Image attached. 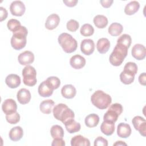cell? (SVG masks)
<instances>
[{
    "instance_id": "1",
    "label": "cell",
    "mask_w": 146,
    "mask_h": 146,
    "mask_svg": "<svg viewBox=\"0 0 146 146\" xmlns=\"http://www.w3.org/2000/svg\"><path fill=\"white\" fill-rule=\"evenodd\" d=\"M13 36L11 38V45L16 50H20L24 48L27 43V29L26 27L21 26L13 32Z\"/></svg>"
},
{
    "instance_id": "2",
    "label": "cell",
    "mask_w": 146,
    "mask_h": 146,
    "mask_svg": "<svg viewBox=\"0 0 146 146\" xmlns=\"http://www.w3.org/2000/svg\"><path fill=\"white\" fill-rule=\"evenodd\" d=\"M52 112L54 117L56 120L61 121L63 124L75 117L74 111L63 103L56 105L52 110Z\"/></svg>"
},
{
    "instance_id": "3",
    "label": "cell",
    "mask_w": 146,
    "mask_h": 146,
    "mask_svg": "<svg viewBox=\"0 0 146 146\" xmlns=\"http://www.w3.org/2000/svg\"><path fill=\"white\" fill-rule=\"evenodd\" d=\"M91 101L96 108L100 110H104L111 104L112 99L110 95L104 91L97 90L91 96Z\"/></svg>"
},
{
    "instance_id": "4",
    "label": "cell",
    "mask_w": 146,
    "mask_h": 146,
    "mask_svg": "<svg viewBox=\"0 0 146 146\" xmlns=\"http://www.w3.org/2000/svg\"><path fill=\"white\" fill-rule=\"evenodd\" d=\"M128 50L127 47L117 43L110 56V63L114 66H120L128 54Z\"/></svg>"
},
{
    "instance_id": "5",
    "label": "cell",
    "mask_w": 146,
    "mask_h": 146,
    "mask_svg": "<svg viewBox=\"0 0 146 146\" xmlns=\"http://www.w3.org/2000/svg\"><path fill=\"white\" fill-rule=\"evenodd\" d=\"M58 41L63 51L66 53H72L77 48V41L71 35L68 33L60 34L58 36Z\"/></svg>"
},
{
    "instance_id": "6",
    "label": "cell",
    "mask_w": 146,
    "mask_h": 146,
    "mask_svg": "<svg viewBox=\"0 0 146 146\" xmlns=\"http://www.w3.org/2000/svg\"><path fill=\"white\" fill-rule=\"evenodd\" d=\"M23 82L27 86L33 87L36 83V71L35 68L31 66L27 65L22 70Z\"/></svg>"
},
{
    "instance_id": "7",
    "label": "cell",
    "mask_w": 146,
    "mask_h": 146,
    "mask_svg": "<svg viewBox=\"0 0 146 146\" xmlns=\"http://www.w3.org/2000/svg\"><path fill=\"white\" fill-rule=\"evenodd\" d=\"M123 110V107L120 104H112L104 115L103 120L115 123L117 121L119 116L122 113Z\"/></svg>"
},
{
    "instance_id": "8",
    "label": "cell",
    "mask_w": 146,
    "mask_h": 146,
    "mask_svg": "<svg viewBox=\"0 0 146 146\" xmlns=\"http://www.w3.org/2000/svg\"><path fill=\"white\" fill-rule=\"evenodd\" d=\"M135 129L138 131L140 135L145 136L146 133V120L144 118L140 116H135L132 120Z\"/></svg>"
},
{
    "instance_id": "9",
    "label": "cell",
    "mask_w": 146,
    "mask_h": 146,
    "mask_svg": "<svg viewBox=\"0 0 146 146\" xmlns=\"http://www.w3.org/2000/svg\"><path fill=\"white\" fill-rule=\"evenodd\" d=\"M26 7L25 4L21 1H14L10 6V11L13 15L21 17L25 12Z\"/></svg>"
},
{
    "instance_id": "10",
    "label": "cell",
    "mask_w": 146,
    "mask_h": 146,
    "mask_svg": "<svg viewBox=\"0 0 146 146\" xmlns=\"http://www.w3.org/2000/svg\"><path fill=\"white\" fill-rule=\"evenodd\" d=\"M2 110L6 115H10L17 112V104L14 100L7 99L5 100L2 104Z\"/></svg>"
},
{
    "instance_id": "11",
    "label": "cell",
    "mask_w": 146,
    "mask_h": 146,
    "mask_svg": "<svg viewBox=\"0 0 146 146\" xmlns=\"http://www.w3.org/2000/svg\"><path fill=\"white\" fill-rule=\"evenodd\" d=\"M95 50V43L91 39H83L80 43V50L86 55H90Z\"/></svg>"
},
{
    "instance_id": "12",
    "label": "cell",
    "mask_w": 146,
    "mask_h": 146,
    "mask_svg": "<svg viewBox=\"0 0 146 146\" xmlns=\"http://www.w3.org/2000/svg\"><path fill=\"white\" fill-rule=\"evenodd\" d=\"M132 56L138 60H143L145 58L146 55V48L145 46L141 44H135L131 51Z\"/></svg>"
},
{
    "instance_id": "13",
    "label": "cell",
    "mask_w": 146,
    "mask_h": 146,
    "mask_svg": "<svg viewBox=\"0 0 146 146\" xmlns=\"http://www.w3.org/2000/svg\"><path fill=\"white\" fill-rule=\"evenodd\" d=\"M18 60L21 65L27 66L34 62V55L31 51H25L18 55Z\"/></svg>"
},
{
    "instance_id": "14",
    "label": "cell",
    "mask_w": 146,
    "mask_h": 146,
    "mask_svg": "<svg viewBox=\"0 0 146 146\" xmlns=\"http://www.w3.org/2000/svg\"><path fill=\"white\" fill-rule=\"evenodd\" d=\"M86 63V61L85 58L79 54L72 56L70 60V64L71 66L76 70L82 68L85 66Z\"/></svg>"
},
{
    "instance_id": "15",
    "label": "cell",
    "mask_w": 146,
    "mask_h": 146,
    "mask_svg": "<svg viewBox=\"0 0 146 146\" xmlns=\"http://www.w3.org/2000/svg\"><path fill=\"white\" fill-rule=\"evenodd\" d=\"M60 22L59 16L56 14H50L47 18L45 22V27L49 30H52L55 29Z\"/></svg>"
},
{
    "instance_id": "16",
    "label": "cell",
    "mask_w": 146,
    "mask_h": 146,
    "mask_svg": "<svg viewBox=\"0 0 146 146\" xmlns=\"http://www.w3.org/2000/svg\"><path fill=\"white\" fill-rule=\"evenodd\" d=\"M17 98L20 104H26L30 101L31 95L29 90L23 88L18 91Z\"/></svg>"
},
{
    "instance_id": "17",
    "label": "cell",
    "mask_w": 146,
    "mask_h": 146,
    "mask_svg": "<svg viewBox=\"0 0 146 146\" xmlns=\"http://www.w3.org/2000/svg\"><path fill=\"white\" fill-rule=\"evenodd\" d=\"M117 134L121 138H127L131 134V128L128 124L120 123L117 125Z\"/></svg>"
},
{
    "instance_id": "18",
    "label": "cell",
    "mask_w": 146,
    "mask_h": 146,
    "mask_svg": "<svg viewBox=\"0 0 146 146\" xmlns=\"http://www.w3.org/2000/svg\"><path fill=\"white\" fill-rule=\"evenodd\" d=\"M21 78L17 74H9L5 79L6 84L11 88H16L21 84Z\"/></svg>"
},
{
    "instance_id": "19",
    "label": "cell",
    "mask_w": 146,
    "mask_h": 146,
    "mask_svg": "<svg viewBox=\"0 0 146 146\" xmlns=\"http://www.w3.org/2000/svg\"><path fill=\"white\" fill-rule=\"evenodd\" d=\"M23 136V130L20 126H16L12 128L9 133V138L13 141H17L21 140Z\"/></svg>"
},
{
    "instance_id": "20",
    "label": "cell",
    "mask_w": 146,
    "mask_h": 146,
    "mask_svg": "<svg viewBox=\"0 0 146 146\" xmlns=\"http://www.w3.org/2000/svg\"><path fill=\"white\" fill-rule=\"evenodd\" d=\"M62 95L66 99H72L75 97L76 90L72 84H66L61 89Z\"/></svg>"
},
{
    "instance_id": "21",
    "label": "cell",
    "mask_w": 146,
    "mask_h": 146,
    "mask_svg": "<svg viewBox=\"0 0 146 146\" xmlns=\"http://www.w3.org/2000/svg\"><path fill=\"white\" fill-rule=\"evenodd\" d=\"M110 47V42L106 38H102L99 39L96 44V48L98 52L100 54H106L108 52Z\"/></svg>"
},
{
    "instance_id": "22",
    "label": "cell",
    "mask_w": 146,
    "mask_h": 146,
    "mask_svg": "<svg viewBox=\"0 0 146 146\" xmlns=\"http://www.w3.org/2000/svg\"><path fill=\"white\" fill-rule=\"evenodd\" d=\"M102 132L106 136L112 135L115 131V123L108 121H103L100 126Z\"/></svg>"
},
{
    "instance_id": "23",
    "label": "cell",
    "mask_w": 146,
    "mask_h": 146,
    "mask_svg": "<svg viewBox=\"0 0 146 146\" xmlns=\"http://www.w3.org/2000/svg\"><path fill=\"white\" fill-rule=\"evenodd\" d=\"M53 91L54 90L48 86L46 80H44L39 84L38 89L39 95L44 98L51 96L53 94Z\"/></svg>"
},
{
    "instance_id": "24",
    "label": "cell",
    "mask_w": 146,
    "mask_h": 146,
    "mask_svg": "<svg viewBox=\"0 0 146 146\" xmlns=\"http://www.w3.org/2000/svg\"><path fill=\"white\" fill-rule=\"evenodd\" d=\"M66 130L70 133H73L80 131L81 125L80 124L76 121L74 119L67 121L64 124Z\"/></svg>"
},
{
    "instance_id": "25",
    "label": "cell",
    "mask_w": 146,
    "mask_h": 146,
    "mask_svg": "<svg viewBox=\"0 0 146 146\" xmlns=\"http://www.w3.org/2000/svg\"><path fill=\"white\" fill-rule=\"evenodd\" d=\"M71 145L72 146H79V145H84V146H90V140L84 137L83 136L79 135L74 136L71 140Z\"/></svg>"
},
{
    "instance_id": "26",
    "label": "cell",
    "mask_w": 146,
    "mask_h": 146,
    "mask_svg": "<svg viewBox=\"0 0 146 146\" xmlns=\"http://www.w3.org/2000/svg\"><path fill=\"white\" fill-rule=\"evenodd\" d=\"M54 104V102L51 99L43 100L40 104V111L44 114H50L52 110Z\"/></svg>"
},
{
    "instance_id": "27",
    "label": "cell",
    "mask_w": 146,
    "mask_h": 146,
    "mask_svg": "<svg viewBox=\"0 0 146 146\" xmlns=\"http://www.w3.org/2000/svg\"><path fill=\"white\" fill-rule=\"evenodd\" d=\"M140 8V3L136 1H133L126 5L124 8V13L128 15H132L136 13Z\"/></svg>"
},
{
    "instance_id": "28",
    "label": "cell",
    "mask_w": 146,
    "mask_h": 146,
    "mask_svg": "<svg viewBox=\"0 0 146 146\" xmlns=\"http://www.w3.org/2000/svg\"><path fill=\"white\" fill-rule=\"evenodd\" d=\"M99 122V117L95 113H91L87 115L84 120L86 125L89 128H92L97 126Z\"/></svg>"
},
{
    "instance_id": "29",
    "label": "cell",
    "mask_w": 146,
    "mask_h": 146,
    "mask_svg": "<svg viewBox=\"0 0 146 146\" xmlns=\"http://www.w3.org/2000/svg\"><path fill=\"white\" fill-rule=\"evenodd\" d=\"M123 30V26L117 22L112 23L110 25V26L108 27V33L112 35V36H119L121 34Z\"/></svg>"
},
{
    "instance_id": "30",
    "label": "cell",
    "mask_w": 146,
    "mask_h": 146,
    "mask_svg": "<svg viewBox=\"0 0 146 146\" xmlns=\"http://www.w3.org/2000/svg\"><path fill=\"white\" fill-rule=\"evenodd\" d=\"M94 23L98 29H104L108 25V19L103 15H97L94 18Z\"/></svg>"
},
{
    "instance_id": "31",
    "label": "cell",
    "mask_w": 146,
    "mask_h": 146,
    "mask_svg": "<svg viewBox=\"0 0 146 146\" xmlns=\"http://www.w3.org/2000/svg\"><path fill=\"white\" fill-rule=\"evenodd\" d=\"M50 133L53 139H63L64 131L63 128L59 125H54L50 129Z\"/></svg>"
},
{
    "instance_id": "32",
    "label": "cell",
    "mask_w": 146,
    "mask_h": 146,
    "mask_svg": "<svg viewBox=\"0 0 146 146\" xmlns=\"http://www.w3.org/2000/svg\"><path fill=\"white\" fill-rule=\"evenodd\" d=\"M123 71L135 76L137 72V66L134 62H127L125 64Z\"/></svg>"
},
{
    "instance_id": "33",
    "label": "cell",
    "mask_w": 146,
    "mask_h": 146,
    "mask_svg": "<svg viewBox=\"0 0 146 146\" xmlns=\"http://www.w3.org/2000/svg\"><path fill=\"white\" fill-rule=\"evenodd\" d=\"M46 82L48 86L53 90L58 88L60 85V80L56 76H50L46 80Z\"/></svg>"
},
{
    "instance_id": "34",
    "label": "cell",
    "mask_w": 146,
    "mask_h": 146,
    "mask_svg": "<svg viewBox=\"0 0 146 146\" xmlns=\"http://www.w3.org/2000/svg\"><path fill=\"white\" fill-rule=\"evenodd\" d=\"M80 32L81 35L83 36H89L94 34V29L91 25L89 23H85L81 27Z\"/></svg>"
},
{
    "instance_id": "35",
    "label": "cell",
    "mask_w": 146,
    "mask_h": 146,
    "mask_svg": "<svg viewBox=\"0 0 146 146\" xmlns=\"http://www.w3.org/2000/svg\"><path fill=\"white\" fill-rule=\"evenodd\" d=\"M132 42V39L129 35L127 34H124L121 35L117 40V43L121 44L125 47H127L128 48L131 46Z\"/></svg>"
},
{
    "instance_id": "36",
    "label": "cell",
    "mask_w": 146,
    "mask_h": 146,
    "mask_svg": "<svg viewBox=\"0 0 146 146\" xmlns=\"http://www.w3.org/2000/svg\"><path fill=\"white\" fill-rule=\"evenodd\" d=\"M120 79L123 83L125 84H130L134 81L135 76L122 71L120 74Z\"/></svg>"
},
{
    "instance_id": "37",
    "label": "cell",
    "mask_w": 146,
    "mask_h": 146,
    "mask_svg": "<svg viewBox=\"0 0 146 146\" xmlns=\"http://www.w3.org/2000/svg\"><path fill=\"white\" fill-rule=\"evenodd\" d=\"M6 121L11 124H15L18 123L20 120V115L17 112H15L10 115H6Z\"/></svg>"
},
{
    "instance_id": "38",
    "label": "cell",
    "mask_w": 146,
    "mask_h": 146,
    "mask_svg": "<svg viewBox=\"0 0 146 146\" xmlns=\"http://www.w3.org/2000/svg\"><path fill=\"white\" fill-rule=\"evenodd\" d=\"M21 26V22L18 20L15 19H11L9 20L7 23V26L8 29L12 32L14 31L16 29H17Z\"/></svg>"
},
{
    "instance_id": "39",
    "label": "cell",
    "mask_w": 146,
    "mask_h": 146,
    "mask_svg": "<svg viewBox=\"0 0 146 146\" xmlns=\"http://www.w3.org/2000/svg\"><path fill=\"white\" fill-rule=\"evenodd\" d=\"M67 29L71 32H75L76 31L79 27V24L78 22H77L75 19H70L69 21L67 22V25H66Z\"/></svg>"
},
{
    "instance_id": "40",
    "label": "cell",
    "mask_w": 146,
    "mask_h": 146,
    "mask_svg": "<svg viewBox=\"0 0 146 146\" xmlns=\"http://www.w3.org/2000/svg\"><path fill=\"white\" fill-rule=\"evenodd\" d=\"M94 146H107L108 141L102 136H99L94 140Z\"/></svg>"
},
{
    "instance_id": "41",
    "label": "cell",
    "mask_w": 146,
    "mask_h": 146,
    "mask_svg": "<svg viewBox=\"0 0 146 146\" xmlns=\"http://www.w3.org/2000/svg\"><path fill=\"white\" fill-rule=\"evenodd\" d=\"M52 146H64L65 142L63 139L58 138V139H54L52 143Z\"/></svg>"
},
{
    "instance_id": "42",
    "label": "cell",
    "mask_w": 146,
    "mask_h": 146,
    "mask_svg": "<svg viewBox=\"0 0 146 146\" xmlns=\"http://www.w3.org/2000/svg\"><path fill=\"white\" fill-rule=\"evenodd\" d=\"M0 12H1V19L0 21L2 22L5 20L7 17L8 13L6 9L3 7H0Z\"/></svg>"
},
{
    "instance_id": "43",
    "label": "cell",
    "mask_w": 146,
    "mask_h": 146,
    "mask_svg": "<svg viewBox=\"0 0 146 146\" xmlns=\"http://www.w3.org/2000/svg\"><path fill=\"white\" fill-rule=\"evenodd\" d=\"M113 2V0H100V3H101L102 6L104 8H108L110 7L112 3Z\"/></svg>"
},
{
    "instance_id": "44",
    "label": "cell",
    "mask_w": 146,
    "mask_h": 146,
    "mask_svg": "<svg viewBox=\"0 0 146 146\" xmlns=\"http://www.w3.org/2000/svg\"><path fill=\"white\" fill-rule=\"evenodd\" d=\"M63 3L68 7H74L76 5L78 2V0H63Z\"/></svg>"
},
{
    "instance_id": "45",
    "label": "cell",
    "mask_w": 146,
    "mask_h": 146,
    "mask_svg": "<svg viewBox=\"0 0 146 146\" xmlns=\"http://www.w3.org/2000/svg\"><path fill=\"white\" fill-rule=\"evenodd\" d=\"M146 74L145 72H143L139 76V83L143 86L146 85Z\"/></svg>"
},
{
    "instance_id": "46",
    "label": "cell",
    "mask_w": 146,
    "mask_h": 146,
    "mask_svg": "<svg viewBox=\"0 0 146 146\" xmlns=\"http://www.w3.org/2000/svg\"><path fill=\"white\" fill-rule=\"evenodd\" d=\"M113 145H127V144L123 141H117L115 143L113 144Z\"/></svg>"
}]
</instances>
